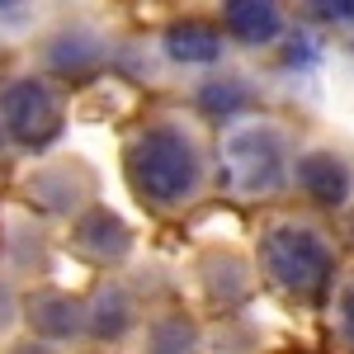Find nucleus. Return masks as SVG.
Segmentation results:
<instances>
[{"label":"nucleus","instance_id":"nucleus-6","mask_svg":"<svg viewBox=\"0 0 354 354\" xmlns=\"http://www.w3.org/2000/svg\"><path fill=\"white\" fill-rule=\"evenodd\" d=\"M24 326L33 330L28 340L38 345H66L85 335V298L66 293V288H33L24 298Z\"/></svg>","mask_w":354,"mask_h":354},{"label":"nucleus","instance_id":"nucleus-14","mask_svg":"<svg viewBox=\"0 0 354 354\" xmlns=\"http://www.w3.org/2000/svg\"><path fill=\"white\" fill-rule=\"evenodd\" d=\"M198 104L208 113H218V118H232L245 104V85L236 76H213V81L198 85Z\"/></svg>","mask_w":354,"mask_h":354},{"label":"nucleus","instance_id":"nucleus-17","mask_svg":"<svg viewBox=\"0 0 354 354\" xmlns=\"http://www.w3.org/2000/svg\"><path fill=\"white\" fill-rule=\"evenodd\" d=\"M340 322H345V335L354 340V288H345V298H340Z\"/></svg>","mask_w":354,"mask_h":354},{"label":"nucleus","instance_id":"nucleus-18","mask_svg":"<svg viewBox=\"0 0 354 354\" xmlns=\"http://www.w3.org/2000/svg\"><path fill=\"white\" fill-rule=\"evenodd\" d=\"M5 354H57V350L53 345H38V340H15Z\"/></svg>","mask_w":354,"mask_h":354},{"label":"nucleus","instance_id":"nucleus-2","mask_svg":"<svg viewBox=\"0 0 354 354\" xmlns=\"http://www.w3.org/2000/svg\"><path fill=\"white\" fill-rule=\"evenodd\" d=\"M133 189L151 208H185L203 185V156L189 133L180 128H147L128 151Z\"/></svg>","mask_w":354,"mask_h":354},{"label":"nucleus","instance_id":"nucleus-12","mask_svg":"<svg viewBox=\"0 0 354 354\" xmlns=\"http://www.w3.org/2000/svg\"><path fill=\"white\" fill-rule=\"evenodd\" d=\"M222 28L250 48H265L283 33V10L274 0H227L222 5Z\"/></svg>","mask_w":354,"mask_h":354},{"label":"nucleus","instance_id":"nucleus-13","mask_svg":"<svg viewBox=\"0 0 354 354\" xmlns=\"http://www.w3.org/2000/svg\"><path fill=\"white\" fill-rule=\"evenodd\" d=\"M203 330L185 312H156L142 322V354H198Z\"/></svg>","mask_w":354,"mask_h":354},{"label":"nucleus","instance_id":"nucleus-3","mask_svg":"<svg viewBox=\"0 0 354 354\" xmlns=\"http://www.w3.org/2000/svg\"><path fill=\"white\" fill-rule=\"evenodd\" d=\"M260 265L270 274V283L288 288V293H322L330 283L335 255L322 232H312L302 222H279L260 241Z\"/></svg>","mask_w":354,"mask_h":354},{"label":"nucleus","instance_id":"nucleus-19","mask_svg":"<svg viewBox=\"0 0 354 354\" xmlns=\"http://www.w3.org/2000/svg\"><path fill=\"white\" fill-rule=\"evenodd\" d=\"M24 15V5H0V19H19Z\"/></svg>","mask_w":354,"mask_h":354},{"label":"nucleus","instance_id":"nucleus-5","mask_svg":"<svg viewBox=\"0 0 354 354\" xmlns=\"http://www.w3.org/2000/svg\"><path fill=\"white\" fill-rule=\"evenodd\" d=\"M24 198H28V208H43V213H57V218H76L95 198V175L76 156L43 161L24 175Z\"/></svg>","mask_w":354,"mask_h":354},{"label":"nucleus","instance_id":"nucleus-1","mask_svg":"<svg viewBox=\"0 0 354 354\" xmlns=\"http://www.w3.org/2000/svg\"><path fill=\"white\" fill-rule=\"evenodd\" d=\"M218 175L236 203L274 198L288 180V142L270 118H236L218 137Z\"/></svg>","mask_w":354,"mask_h":354},{"label":"nucleus","instance_id":"nucleus-16","mask_svg":"<svg viewBox=\"0 0 354 354\" xmlns=\"http://www.w3.org/2000/svg\"><path fill=\"white\" fill-rule=\"evenodd\" d=\"M307 10L326 24H354V0H322V5H307Z\"/></svg>","mask_w":354,"mask_h":354},{"label":"nucleus","instance_id":"nucleus-21","mask_svg":"<svg viewBox=\"0 0 354 354\" xmlns=\"http://www.w3.org/2000/svg\"><path fill=\"white\" fill-rule=\"evenodd\" d=\"M0 151H5V137H0Z\"/></svg>","mask_w":354,"mask_h":354},{"label":"nucleus","instance_id":"nucleus-4","mask_svg":"<svg viewBox=\"0 0 354 354\" xmlns=\"http://www.w3.org/2000/svg\"><path fill=\"white\" fill-rule=\"evenodd\" d=\"M62 133V95L43 76H10L0 85V137L15 147H48Z\"/></svg>","mask_w":354,"mask_h":354},{"label":"nucleus","instance_id":"nucleus-15","mask_svg":"<svg viewBox=\"0 0 354 354\" xmlns=\"http://www.w3.org/2000/svg\"><path fill=\"white\" fill-rule=\"evenodd\" d=\"M15 326H24V298H19V288L0 274V340Z\"/></svg>","mask_w":354,"mask_h":354},{"label":"nucleus","instance_id":"nucleus-8","mask_svg":"<svg viewBox=\"0 0 354 354\" xmlns=\"http://www.w3.org/2000/svg\"><path fill=\"white\" fill-rule=\"evenodd\" d=\"M142 326V307H137L133 288L123 279H104L90 298H85V335L100 345H118L123 335Z\"/></svg>","mask_w":354,"mask_h":354},{"label":"nucleus","instance_id":"nucleus-20","mask_svg":"<svg viewBox=\"0 0 354 354\" xmlns=\"http://www.w3.org/2000/svg\"><path fill=\"white\" fill-rule=\"evenodd\" d=\"M350 236H354V218H350Z\"/></svg>","mask_w":354,"mask_h":354},{"label":"nucleus","instance_id":"nucleus-10","mask_svg":"<svg viewBox=\"0 0 354 354\" xmlns=\"http://www.w3.org/2000/svg\"><path fill=\"white\" fill-rule=\"evenodd\" d=\"M43 62L53 66L57 76H90L100 62H104V38L85 24L57 28L53 38L43 43Z\"/></svg>","mask_w":354,"mask_h":354},{"label":"nucleus","instance_id":"nucleus-7","mask_svg":"<svg viewBox=\"0 0 354 354\" xmlns=\"http://www.w3.org/2000/svg\"><path fill=\"white\" fill-rule=\"evenodd\" d=\"M71 245L95 265H123L133 250V227L104 203H90L71 218Z\"/></svg>","mask_w":354,"mask_h":354},{"label":"nucleus","instance_id":"nucleus-9","mask_svg":"<svg viewBox=\"0 0 354 354\" xmlns=\"http://www.w3.org/2000/svg\"><path fill=\"white\" fill-rule=\"evenodd\" d=\"M293 180H298V189L307 194L312 203H322V208H345L350 194H354L350 161H345L340 151H326V147L302 151L298 161H293Z\"/></svg>","mask_w":354,"mask_h":354},{"label":"nucleus","instance_id":"nucleus-11","mask_svg":"<svg viewBox=\"0 0 354 354\" xmlns=\"http://www.w3.org/2000/svg\"><path fill=\"white\" fill-rule=\"evenodd\" d=\"M161 53L175 66H213L222 62V28L208 19H175L161 33Z\"/></svg>","mask_w":354,"mask_h":354}]
</instances>
